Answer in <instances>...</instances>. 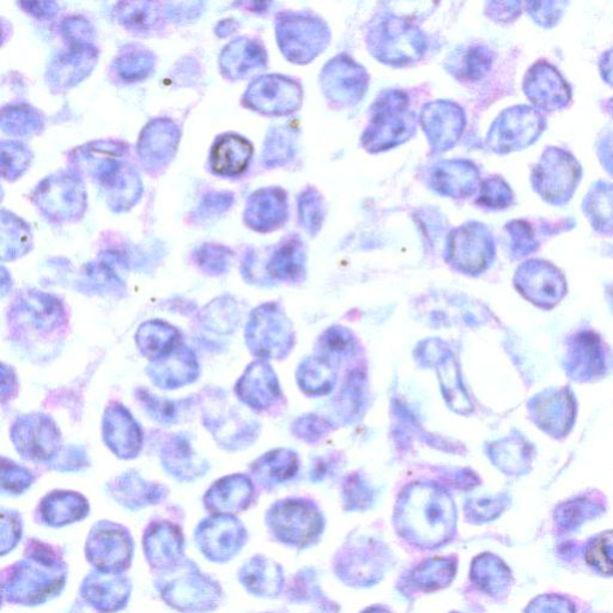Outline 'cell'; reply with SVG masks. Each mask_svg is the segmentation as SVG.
I'll return each instance as SVG.
<instances>
[{
    "label": "cell",
    "mask_w": 613,
    "mask_h": 613,
    "mask_svg": "<svg viewBox=\"0 0 613 613\" xmlns=\"http://www.w3.org/2000/svg\"><path fill=\"white\" fill-rule=\"evenodd\" d=\"M603 69L606 77L611 78V82L613 83V52L611 53V57L605 60Z\"/></svg>",
    "instance_id": "2e32d148"
},
{
    "label": "cell",
    "mask_w": 613,
    "mask_h": 613,
    "mask_svg": "<svg viewBox=\"0 0 613 613\" xmlns=\"http://www.w3.org/2000/svg\"><path fill=\"white\" fill-rule=\"evenodd\" d=\"M198 373L196 356L181 344L171 354L154 361L149 368V374L155 384L167 390L190 384L196 380Z\"/></svg>",
    "instance_id": "8992f818"
},
{
    "label": "cell",
    "mask_w": 613,
    "mask_h": 613,
    "mask_svg": "<svg viewBox=\"0 0 613 613\" xmlns=\"http://www.w3.org/2000/svg\"><path fill=\"white\" fill-rule=\"evenodd\" d=\"M363 613H390V612H388L384 608H379V606H375V608H370L367 611H364Z\"/></svg>",
    "instance_id": "e0dca14e"
},
{
    "label": "cell",
    "mask_w": 613,
    "mask_h": 613,
    "mask_svg": "<svg viewBox=\"0 0 613 613\" xmlns=\"http://www.w3.org/2000/svg\"><path fill=\"white\" fill-rule=\"evenodd\" d=\"M455 569L457 567L453 558L435 557L418 567L412 579L424 591H435L453 580Z\"/></svg>",
    "instance_id": "9c48e42d"
},
{
    "label": "cell",
    "mask_w": 613,
    "mask_h": 613,
    "mask_svg": "<svg viewBox=\"0 0 613 613\" xmlns=\"http://www.w3.org/2000/svg\"><path fill=\"white\" fill-rule=\"evenodd\" d=\"M397 527L409 542L421 548H438L454 533L452 501L436 490H418L400 505Z\"/></svg>",
    "instance_id": "6da1fadb"
},
{
    "label": "cell",
    "mask_w": 613,
    "mask_h": 613,
    "mask_svg": "<svg viewBox=\"0 0 613 613\" xmlns=\"http://www.w3.org/2000/svg\"><path fill=\"white\" fill-rule=\"evenodd\" d=\"M137 343L144 356L156 361L179 347V332L163 321H149L139 329Z\"/></svg>",
    "instance_id": "52a82bcc"
},
{
    "label": "cell",
    "mask_w": 613,
    "mask_h": 613,
    "mask_svg": "<svg viewBox=\"0 0 613 613\" xmlns=\"http://www.w3.org/2000/svg\"><path fill=\"white\" fill-rule=\"evenodd\" d=\"M22 302L24 312L32 318L30 323L38 327L52 329V327L58 325V320L62 318L63 313L60 311L58 301L53 300L50 296L32 295Z\"/></svg>",
    "instance_id": "30bf717a"
},
{
    "label": "cell",
    "mask_w": 613,
    "mask_h": 613,
    "mask_svg": "<svg viewBox=\"0 0 613 613\" xmlns=\"http://www.w3.org/2000/svg\"><path fill=\"white\" fill-rule=\"evenodd\" d=\"M503 569L505 568L497 563L494 557L481 556L473 562L472 579L483 590L494 593L499 590L502 581L505 580Z\"/></svg>",
    "instance_id": "8fae6325"
},
{
    "label": "cell",
    "mask_w": 613,
    "mask_h": 613,
    "mask_svg": "<svg viewBox=\"0 0 613 613\" xmlns=\"http://www.w3.org/2000/svg\"><path fill=\"white\" fill-rule=\"evenodd\" d=\"M587 561L600 572L613 574V532L603 534L587 552Z\"/></svg>",
    "instance_id": "5bb4252c"
},
{
    "label": "cell",
    "mask_w": 613,
    "mask_h": 613,
    "mask_svg": "<svg viewBox=\"0 0 613 613\" xmlns=\"http://www.w3.org/2000/svg\"><path fill=\"white\" fill-rule=\"evenodd\" d=\"M537 174V186L545 198L554 200H567L572 194L576 180H578V165L563 153L545 155L544 162L540 163Z\"/></svg>",
    "instance_id": "5b68a950"
},
{
    "label": "cell",
    "mask_w": 613,
    "mask_h": 613,
    "mask_svg": "<svg viewBox=\"0 0 613 613\" xmlns=\"http://www.w3.org/2000/svg\"><path fill=\"white\" fill-rule=\"evenodd\" d=\"M103 436L107 446L120 458H135L141 451V429L130 412L120 404L108 406L103 420Z\"/></svg>",
    "instance_id": "277c9868"
},
{
    "label": "cell",
    "mask_w": 613,
    "mask_h": 613,
    "mask_svg": "<svg viewBox=\"0 0 613 613\" xmlns=\"http://www.w3.org/2000/svg\"><path fill=\"white\" fill-rule=\"evenodd\" d=\"M251 153L250 144L239 137L226 136L216 144L214 155H212V165L217 173L239 174L246 168Z\"/></svg>",
    "instance_id": "ba28073f"
},
{
    "label": "cell",
    "mask_w": 613,
    "mask_h": 613,
    "mask_svg": "<svg viewBox=\"0 0 613 613\" xmlns=\"http://www.w3.org/2000/svg\"><path fill=\"white\" fill-rule=\"evenodd\" d=\"M587 209L596 226L613 227V187L605 186L593 193Z\"/></svg>",
    "instance_id": "4fadbf2b"
},
{
    "label": "cell",
    "mask_w": 613,
    "mask_h": 613,
    "mask_svg": "<svg viewBox=\"0 0 613 613\" xmlns=\"http://www.w3.org/2000/svg\"><path fill=\"white\" fill-rule=\"evenodd\" d=\"M162 460L172 472H182L187 469H192L193 460H196L190 443L182 436H175L169 440L165 448H163Z\"/></svg>",
    "instance_id": "7c38bea8"
},
{
    "label": "cell",
    "mask_w": 613,
    "mask_h": 613,
    "mask_svg": "<svg viewBox=\"0 0 613 613\" xmlns=\"http://www.w3.org/2000/svg\"><path fill=\"white\" fill-rule=\"evenodd\" d=\"M138 398L156 421L161 423H175L178 421L179 406H176L178 403L157 398L145 390L138 391Z\"/></svg>",
    "instance_id": "9a60e30c"
},
{
    "label": "cell",
    "mask_w": 613,
    "mask_h": 613,
    "mask_svg": "<svg viewBox=\"0 0 613 613\" xmlns=\"http://www.w3.org/2000/svg\"><path fill=\"white\" fill-rule=\"evenodd\" d=\"M11 438L23 458L41 461L58 454V429L50 418L44 415L18 418L12 427Z\"/></svg>",
    "instance_id": "7a4b0ae2"
},
{
    "label": "cell",
    "mask_w": 613,
    "mask_h": 613,
    "mask_svg": "<svg viewBox=\"0 0 613 613\" xmlns=\"http://www.w3.org/2000/svg\"><path fill=\"white\" fill-rule=\"evenodd\" d=\"M273 526L285 542L305 546L318 538L323 521L317 511L308 503L285 502L273 513Z\"/></svg>",
    "instance_id": "3957f363"
}]
</instances>
